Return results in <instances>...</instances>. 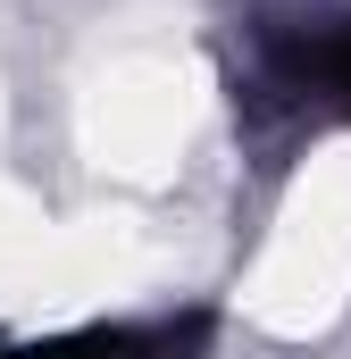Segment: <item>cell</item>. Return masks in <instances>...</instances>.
<instances>
[{
  "label": "cell",
  "mask_w": 351,
  "mask_h": 359,
  "mask_svg": "<svg viewBox=\"0 0 351 359\" xmlns=\"http://www.w3.org/2000/svg\"><path fill=\"white\" fill-rule=\"evenodd\" d=\"M301 76H310V84H318V92H326V100H335V109L351 117V25L318 34V42L301 50Z\"/></svg>",
  "instance_id": "obj_1"
},
{
  "label": "cell",
  "mask_w": 351,
  "mask_h": 359,
  "mask_svg": "<svg viewBox=\"0 0 351 359\" xmlns=\"http://www.w3.org/2000/svg\"><path fill=\"white\" fill-rule=\"evenodd\" d=\"M134 351V334H76V343H25V351H0V359H117Z\"/></svg>",
  "instance_id": "obj_2"
}]
</instances>
